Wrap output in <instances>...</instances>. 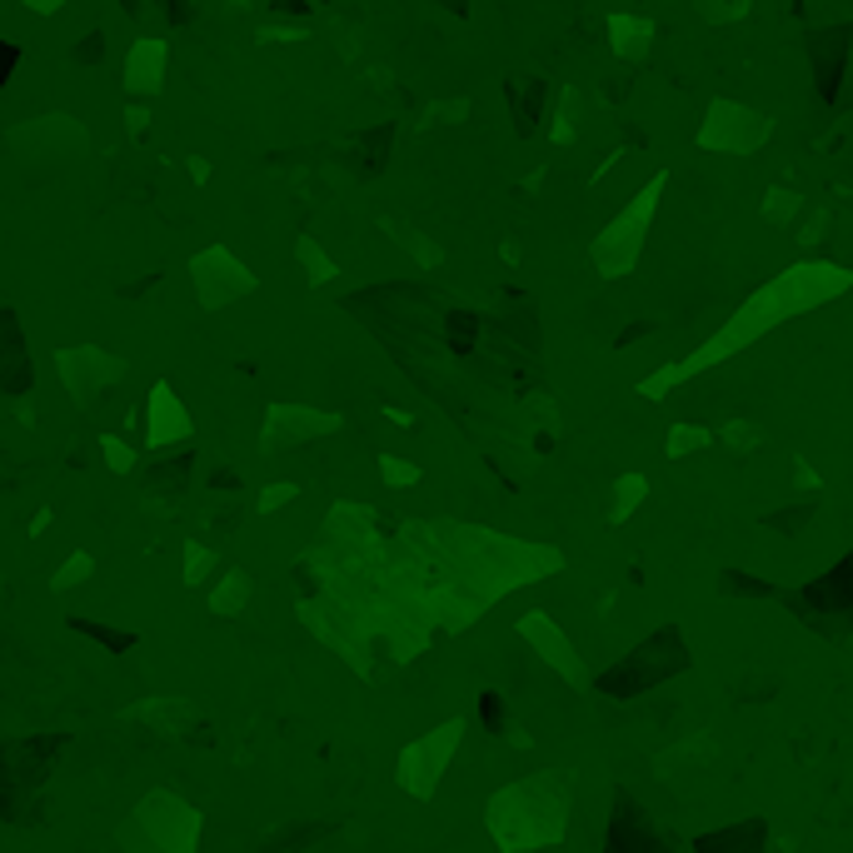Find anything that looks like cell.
Masks as SVG:
<instances>
[{
  "mask_svg": "<svg viewBox=\"0 0 853 853\" xmlns=\"http://www.w3.org/2000/svg\"><path fill=\"white\" fill-rule=\"evenodd\" d=\"M86 574H90V560H86V554H76V560H70V564H65V569H60V579H55V584H60V589H65V584L86 579Z\"/></svg>",
  "mask_w": 853,
  "mask_h": 853,
  "instance_id": "24",
  "label": "cell"
},
{
  "mask_svg": "<svg viewBox=\"0 0 853 853\" xmlns=\"http://www.w3.org/2000/svg\"><path fill=\"white\" fill-rule=\"evenodd\" d=\"M379 230H385L395 245L405 250V255L420 265V270H440V259H444V250H440V240H430L420 225H410V220H395V215H379Z\"/></svg>",
  "mask_w": 853,
  "mask_h": 853,
  "instance_id": "10",
  "label": "cell"
},
{
  "mask_svg": "<svg viewBox=\"0 0 853 853\" xmlns=\"http://www.w3.org/2000/svg\"><path fill=\"white\" fill-rule=\"evenodd\" d=\"M379 475H385V485H395V489L420 485V465H410V459H395V454H379Z\"/></svg>",
  "mask_w": 853,
  "mask_h": 853,
  "instance_id": "18",
  "label": "cell"
},
{
  "mask_svg": "<svg viewBox=\"0 0 853 853\" xmlns=\"http://www.w3.org/2000/svg\"><path fill=\"white\" fill-rule=\"evenodd\" d=\"M574 141H579V90L564 86L560 100H554V115H550V145L569 151Z\"/></svg>",
  "mask_w": 853,
  "mask_h": 853,
  "instance_id": "13",
  "label": "cell"
},
{
  "mask_svg": "<svg viewBox=\"0 0 853 853\" xmlns=\"http://www.w3.org/2000/svg\"><path fill=\"white\" fill-rule=\"evenodd\" d=\"M185 560H190V584L210 569V550H200V544H190V550H185Z\"/></svg>",
  "mask_w": 853,
  "mask_h": 853,
  "instance_id": "26",
  "label": "cell"
},
{
  "mask_svg": "<svg viewBox=\"0 0 853 853\" xmlns=\"http://www.w3.org/2000/svg\"><path fill=\"white\" fill-rule=\"evenodd\" d=\"M664 190H669V170H654L644 180V190L629 195V206L599 225V235L589 240V259H595L599 280H624L639 265V255H644V245H649V230H654V215H660Z\"/></svg>",
  "mask_w": 853,
  "mask_h": 853,
  "instance_id": "2",
  "label": "cell"
},
{
  "mask_svg": "<svg viewBox=\"0 0 853 853\" xmlns=\"http://www.w3.org/2000/svg\"><path fill=\"white\" fill-rule=\"evenodd\" d=\"M125 130L135 135V141H145V130H151V100H135V106H125Z\"/></svg>",
  "mask_w": 853,
  "mask_h": 853,
  "instance_id": "23",
  "label": "cell"
},
{
  "mask_svg": "<svg viewBox=\"0 0 853 853\" xmlns=\"http://www.w3.org/2000/svg\"><path fill=\"white\" fill-rule=\"evenodd\" d=\"M829 225H833L829 210H804V220H799V245L804 250L823 245V230H829Z\"/></svg>",
  "mask_w": 853,
  "mask_h": 853,
  "instance_id": "21",
  "label": "cell"
},
{
  "mask_svg": "<svg viewBox=\"0 0 853 853\" xmlns=\"http://www.w3.org/2000/svg\"><path fill=\"white\" fill-rule=\"evenodd\" d=\"M190 280H195V300L200 310H230L235 300L259 290L255 270H250L245 259L235 255L230 245H206L200 255H190Z\"/></svg>",
  "mask_w": 853,
  "mask_h": 853,
  "instance_id": "4",
  "label": "cell"
},
{
  "mask_svg": "<svg viewBox=\"0 0 853 853\" xmlns=\"http://www.w3.org/2000/svg\"><path fill=\"white\" fill-rule=\"evenodd\" d=\"M55 375H60V385L70 389L76 405H96V395H106L110 385L125 379V359L100 345H65L55 350Z\"/></svg>",
  "mask_w": 853,
  "mask_h": 853,
  "instance_id": "5",
  "label": "cell"
},
{
  "mask_svg": "<svg viewBox=\"0 0 853 853\" xmlns=\"http://www.w3.org/2000/svg\"><path fill=\"white\" fill-rule=\"evenodd\" d=\"M704 25H739L754 15V0H694Z\"/></svg>",
  "mask_w": 853,
  "mask_h": 853,
  "instance_id": "14",
  "label": "cell"
},
{
  "mask_svg": "<svg viewBox=\"0 0 853 853\" xmlns=\"http://www.w3.org/2000/svg\"><path fill=\"white\" fill-rule=\"evenodd\" d=\"M804 195L799 190H789V185H768L764 190V200H758V215H764V225L768 230H794L804 220Z\"/></svg>",
  "mask_w": 853,
  "mask_h": 853,
  "instance_id": "11",
  "label": "cell"
},
{
  "mask_svg": "<svg viewBox=\"0 0 853 853\" xmlns=\"http://www.w3.org/2000/svg\"><path fill=\"white\" fill-rule=\"evenodd\" d=\"M210 170H215V165H210L206 155H190V160H185V175H190V185H206Z\"/></svg>",
  "mask_w": 853,
  "mask_h": 853,
  "instance_id": "25",
  "label": "cell"
},
{
  "mask_svg": "<svg viewBox=\"0 0 853 853\" xmlns=\"http://www.w3.org/2000/svg\"><path fill=\"white\" fill-rule=\"evenodd\" d=\"M300 25H265V31H259V41H300Z\"/></svg>",
  "mask_w": 853,
  "mask_h": 853,
  "instance_id": "27",
  "label": "cell"
},
{
  "mask_svg": "<svg viewBox=\"0 0 853 853\" xmlns=\"http://www.w3.org/2000/svg\"><path fill=\"white\" fill-rule=\"evenodd\" d=\"M100 454H106V465L115 469V475H130V469H135V450H130L120 434H100Z\"/></svg>",
  "mask_w": 853,
  "mask_h": 853,
  "instance_id": "20",
  "label": "cell"
},
{
  "mask_svg": "<svg viewBox=\"0 0 853 853\" xmlns=\"http://www.w3.org/2000/svg\"><path fill=\"white\" fill-rule=\"evenodd\" d=\"M300 495V485H265V495H259V514H270V509H280V505H290V499Z\"/></svg>",
  "mask_w": 853,
  "mask_h": 853,
  "instance_id": "22",
  "label": "cell"
},
{
  "mask_svg": "<svg viewBox=\"0 0 853 853\" xmlns=\"http://www.w3.org/2000/svg\"><path fill=\"white\" fill-rule=\"evenodd\" d=\"M644 495H649V479L644 475H619L614 479V509H609V519H614V524H619V519H629L639 505H644Z\"/></svg>",
  "mask_w": 853,
  "mask_h": 853,
  "instance_id": "16",
  "label": "cell"
},
{
  "mask_svg": "<svg viewBox=\"0 0 853 853\" xmlns=\"http://www.w3.org/2000/svg\"><path fill=\"white\" fill-rule=\"evenodd\" d=\"M794 479H799L804 489H819V475H813V465H809V459H794Z\"/></svg>",
  "mask_w": 853,
  "mask_h": 853,
  "instance_id": "29",
  "label": "cell"
},
{
  "mask_svg": "<svg viewBox=\"0 0 853 853\" xmlns=\"http://www.w3.org/2000/svg\"><path fill=\"white\" fill-rule=\"evenodd\" d=\"M345 424V414L335 410H314V405H295V400H275L265 410V440L259 450H290V444H310L320 434H335Z\"/></svg>",
  "mask_w": 853,
  "mask_h": 853,
  "instance_id": "6",
  "label": "cell"
},
{
  "mask_svg": "<svg viewBox=\"0 0 853 853\" xmlns=\"http://www.w3.org/2000/svg\"><path fill=\"white\" fill-rule=\"evenodd\" d=\"M768 141H774V115L744 106V100H709V110H704V120H699V135H694L699 151L734 155V160L758 155Z\"/></svg>",
  "mask_w": 853,
  "mask_h": 853,
  "instance_id": "3",
  "label": "cell"
},
{
  "mask_svg": "<svg viewBox=\"0 0 853 853\" xmlns=\"http://www.w3.org/2000/svg\"><path fill=\"white\" fill-rule=\"evenodd\" d=\"M499 255H505L509 265H519V245H514V240H505V245H499Z\"/></svg>",
  "mask_w": 853,
  "mask_h": 853,
  "instance_id": "30",
  "label": "cell"
},
{
  "mask_svg": "<svg viewBox=\"0 0 853 853\" xmlns=\"http://www.w3.org/2000/svg\"><path fill=\"white\" fill-rule=\"evenodd\" d=\"M849 290H853L849 265H833V259H819V255L794 259L789 270H778L774 280L758 285V290L749 295V300L739 304V310L729 314V320L719 324V330H713L689 359H679V365H660L654 375L639 379V395H644V400H664L669 389L689 385L694 375L734 359L739 350H749L754 340L774 335L778 324L799 320V314H809V310H823L829 300H839V295H849Z\"/></svg>",
  "mask_w": 853,
  "mask_h": 853,
  "instance_id": "1",
  "label": "cell"
},
{
  "mask_svg": "<svg viewBox=\"0 0 853 853\" xmlns=\"http://www.w3.org/2000/svg\"><path fill=\"white\" fill-rule=\"evenodd\" d=\"M713 440H719V434H713V430H704V424H674V430H669V440H664V454H669V459H684V454L709 450Z\"/></svg>",
  "mask_w": 853,
  "mask_h": 853,
  "instance_id": "15",
  "label": "cell"
},
{
  "mask_svg": "<svg viewBox=\"0 0 853 853\" xmlns=\"http://www.w3.org/2000/svg\"><path fill=\"white\" fill-rule=\"evenodd\" d=\"M21 5H25L31 15H55V11H65L70 0H21Z\"/></svg>",
  "mask_w": 853,
  "mask_h": 853,
  "instance_id": "28",
  "label": "cell"
},
{
  "mask_svg": "<svg viewBox=\"0 0 853 853\" xmlns=\"http://www.w3.org/2000/svg\"><path fill=\"white\" fill-rule=\"evenodd\" d=\"M295 265L304 270V280H310L314 290H324V285H335V280H340L335 255H330V250H324L314 235H300V240H295Z\"/></svg>",
  "mask_w": 853,
  "mask_h": 853,
  "instance_id": "12",
  "label": "cell"
},
{
  "mask_svg": "<svg viewBox=\"0 0 853 853\" xmlns=\"http://www.w3.org/2000/svg\"><path fill=\"white\" fill-rule=\"evenodd\" d=\"M465 115H469V96L434 100V106L424 110V120H430V125H465Z\"/></svg>",
  "mask_w": 853,
  "mask_h": 853,
  "instance_id": "19",
  "label": "cell"
},
{
  "mask_svg": "<svg viewBox=\"0 0 853 853\" xmlns=\"http://www.w3.org/2000/svg\"><path fill=\"white\" fill-rule=\"evenodd\" d=\"M758 440H764V430H758L754 420H729V424H719V444H729L734 454L758 450Z\"/></svg>",
  "mask_w": 853,
  "mask_h": 853,
  "instance_id": "17",
  "label": "cell"
},
{
  "mask_svg": "<svg viewBox=\"0 0 853 853\" xmlns=\"http://www.w3.org/2000/svg\"><path fill=\"white\" fill-rule=\"evenodd\" d=\"M145 434H151V450H170V444L195 434V420L170 379H155L151 395H145Z\"/></svg>",
  "mask_w": 853,
  "mask_h": 853,
  "instance_id": "8",
  "label": "cell"
},
{
  "mask_svg": "<svg viewBox=\"0 0 853 853\" xmlns=\"http://www.w3.org/2000/svg\"><path fill=\"white\" fill-rule=\"evenodd\" d=\"M605 35H609V51H614L619 60L639 65V60H649V51H654V35H660V25L649 21V15L614 11L605 21Z\"/></svg>",
  "mask_w": 853,
  "mask_h": 853,
  "instance_id": "9",
  "label": "cell"
},
{
  "mask_svg": "<svg viewBox=\"0 0 853 853\" xmlns=\"http://www.w3.org/2000/svg\"><path fill=\"white\" fill-rule=\"evenodd\" d=\"M165 76H170V41L160 35H135L120 60V90L135 100H160Z\"/></svg>",
  "mask_w": 853,
  "mask_h": 853,
  "instance_id": "7",
  "label": "cell"
},
{
  "mask_svg": "<svg viewBox=\"0 0 853 853\" xmlns=\"http://www.w3.org/2000/svg\"><path fill=\"white\" fill-rule=\"evenodd\" d=\"M230 5H255V0H230Z\"/></svg>",
  "mask_w": 853,
  "mask_h": 853,
  "instance_id": "31",
  "label": "cell"
}]
</instances>
